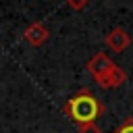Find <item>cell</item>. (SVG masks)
I'll list each match as a JSON object with an SVG mask.
<instances>
[{
  "mask_svg": "<svg viewBox=\"0 0 133 133\" xmlns=\"http://www.w3.org/2000/svg\"><path fill=\"white\" fill-rule=\"evenodd\" d=\"M89 2L87 0H66V8H71V10H81V8H85Z\"/></svg>",
  "mask_w": 133,
  "mask_h": 133,
  "instance_id": "8",
  "label": "cell"
},
{
  "mask_svg": "<svg viewBox=\"0 0 133 133\" xmlns=\"http://www.w3.org/2000/svg\"><path fill=\"white\" fill-rule=\"evenodd\" d=\"M77 131H79V133H102V129L98 127V123H85V125H79Z\"/></svg>",
  "mask_w": 133,
  "mask_h": 133,
  "instance_id": "7",
  "label": "cell"
},
{
  "mask_svg": "<svg viewBox=\"0 0 133 133\" xmlns=\"http://www.w3.org/2000/svg\"><path fill=\"white\" fill-rule=\"evenodd\" d=\"M94 81H96L102 89H114V87H121L123 83H127V73H125L118 64H112L106 73L94 77Z\"/></svg>",
  "mask_w": 133,
  "mask_h": 133,
  "instance_id": "2",
  "label": "cell"
},
{
  "mask_svg": "<svg viewBox=\"0 0 133 133\" xmlns=\"http://www.w3.org/2000/svg\"><path fill=\"white\" fill-rule=\"evenodd\" d=\"M62 110L79 127V125H85V123H96L104 114L106 108H104V104L87 87H83V89H79L77 94H73L66 100V104L62 106Z\"/></svg>",
  "mask_w": 133,
  "mask_h": 133,
  "instance_id": "1",
  "label": "cell"
},
{
  "mask_svg": "<svg viewBox=\"0 0 133 133\" xmlns=\"http://www.w3.org/2000/svg\"><path fill=\"white\" fill-rule=\"evenodd\" d=\"M48 37H50V31H48V27H46L42 21H35V23H31V25H27L25 31H23V39H25L29 46H33V48L44 46V44L48 42Z\"/></svg>",
  "mask_w": 133,
  "mask_h": 133,
  "instance_id": "3",
  "label": "cell"
},
{
  "mask_svg": "<svg viewBox=\"0 0 133 133\" xmlns=\"http://www.w3.org/2000/svg\"><path fill=\"white\" fill-rule=\"evenodd\" d=\"M112 64H114V62L108 58V54H106V52H98V54H94V56L87 60L85 69H87V73H89L91 77H98V75L106 73Z\"/></svg>",
  "mask_w": 133,
  "mask_h": 133,
  "instance_id": "5",
  "label": "cell"
},
{
  "mask_svg": "<svg viewBox=\"0 0 133 133\" xmlns=\"http://www.w3.org/2000/svg\"><path fill=\"white\" fill-rule=\"evenodd\" d=\"M129 44H131V37L123 27H114L106 33V46L114 52H125L129 48Z\"/></svg>",
  "mask_w": 133,
  "mask_h": 133,
  "instance_id": "4",
  "label": "cell"
},
{
  "mask_svg": "<svg viewBox=\"0 0 133 133\" xmlns=\"http://www.w3.org/2000/svg\"><path fill=\"white\" fill-rule=\"evenodd\" d=\"M112 133H133V116H129V118H125Z\"/></svg>",
  "mask_w": 133,
  "mask_h": 133,
  "instance_id": "6",
  "label": "cell"
}]
</instances>
